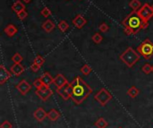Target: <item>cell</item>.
I'll list each match as a JSON object with an SVG mask.
<instances>
[{"label": "cell", "instance_id": "obj_25", "mask_svg": "<svg viewBox=\"0 0 153 128\" xmlns=\"http://www.w3.org/2000/svg\"><path fill=\"white\" fill-rule=\"evenodd\" d=\"M81 73L83 74V75H85V76H87V75H89L91 72H92V69L91 68V66L89 65H83V66H82V68H81Z\"/></svg>", "mask_w": 153, "mask_h": 128}, {"label": "cell", "instance_id": "obj_7", "mask_svg": "<svg viewBox=\"0 0 153 128\" xmlns=\"http://www.w3.org/2000/svg\"><path fill=\"white\" fill-rule=\"evenodd\" d=\"M12 73L9 72L3 65H0V84H4L12 76Z\"/></svg>", "mask_w": 153, "mask_h": 128}, {"label": "cell", "instance_id": "obj_37", "mask_svg": "<svg viewBox=\"0 0 153 128\" xmlns=\"http://www.w3.org/2000/svg\"><path fill=\"white\" fill-rule=\"evenodd\" d=\"M152 7H153V5H152Z\"/></svg>", "mask_w": 153, "mask_h": 128}, {"label": "cell", "instance_id": "obj_8", "mask_svg": "<svg viewBox=\"0 0 153 128\" xmlns=\"http://www.w3.org/2000/svg\"><path fill=\"white\" fill-rule=\"evenodd\" d=\"M16 89L18 90V91L20 93H22V95H26L32 89V86L30 85L29 83H27L25 80H22L17 85H16Z\"/></svg>", "mask_w": 153, "mask_h": 128}, {"label": "cell", "instance_id": "obj_34", "mask_svg": "<svg viewBox=\"0 0 153 128\" xmlns=\"http://www.w3.org/2000/svg\"><path fill=\"white\" fill-rule=\"evenodd\" d=\"M0 128H12V124L9 121H4L0 125Z\"/></svg>", "mask_w": 153, "mask_h": 128}, {"label": "cell", "instance_id": "obj_16", "mask_svg": "<svg viewBox=\"0 0 153 128\" xmlns=\"http://www.w3.org/2000/svg\"><path fill=\"white\" fill-rule=\"evenodd\" d=\"M41 81L44 83L45 85L47 86H50L51 83H54V78L52 77V76L50 75V73H44L42 75H41V77H40Z\"/></svg>", "mask_w": 153, "mask_h": 128}, {"label": "cell", "instance_id": "obj_17", "mask_svg": "<svg viewBox=\"0 0 153 128\" xmlns=\"http://www.w3.org/2000/svg\"><path fill=\"white\" fill-rule=\"evenodd\" d=\"M4 32H5V33L7 36L13 37V36H14L18 32V29L16 28V26H14V24H8L7 26L5 28Z\"/></svg>", "mask_w": 153, "mask_h": 128}, {"label": "cell", "instance_id": "obj_18", "mask_svg": "<svg viewBox=\"0 0 153 128\" xmlns=\"http://www.w3.org/2000/svg\"><path fill=\"white\" fill-rule=\"evenodd\" d=\"M12 9L14 12H15L16 14L25 10V6L23 3H22V1H20V0H17V1H15L13 6H12Z\"/></svg>", "mask_w": 153, "mask_h": 128}, {"label": "cell", "instance_id": "obj_10", "mask_svg": "<svg viewBox=\"0 0 153 128\" xmlns=\"http://www.w3.org/2000/svg\"><path fill=\"white\" fill-rule=\"evenodd\" d=\"M35 93L40 99H42L43 101H46L50 98L51 95H52V91L50 90L49 87H47V88L42 89V90H36Z\"/></svg>", "mask_w": 153, "mask_h": 128}, {"label": "cell", "instance_id": "obj_20", "mask_svg": "<svg viewBox=\"0 0 153 128\" xmlns=\"http://www.w3.org/2000/svg\"><path fill=\"white\" fill-rule=\"evenodd\" d=\"M129 6L133 9V11H138L142 7V3L140 0H131L129 2Z\"/></svg>", "mask_w": 153, "mask_h": 128}, {"label": "cell", "instance_id": "obj_33", "mask_svg": "<svg viewBox=\"0 0 153 128\" xmlns=\"http://www.w3.org/2000/svg\"><path fill=\"white\" fill-rule=\"evenodd\" d=\"M40 65H37L36 63H32V65H31V70L32 71V72H34V73H36V72H38L40 69Z\"/></svg>", "mask_w": 153, "mask_h": 128}, {"label": "cell", "instance_id": "obj_35", "mask_svg": "<svg viewBox=\"0 0 153 128\" xmlns=\"http://www.w3.org/2000/svg\"><path fill=\"white\" fill-rule=\"evenodd\" d=\"M22 1H23L24 3H26V4H29L30 2H32V0H22Z\"/></svg>", "mask_w": 153, "mask_h": 128}, {"label": "cell", "instance_id": "obj_15", "mask_svg": "<svg viewBox=\"0 0 153 128\" xmlns=\"http://www.w3.org/2000/svg\"><path fill=\"white\" fill-rule=\"evenodd\" d=\"M56 27L55 23L51 21V20H46L43 24H42V29L46 32H51Z\"/></svg>", "mask_w": 153, "mask_h": 128}, {"label": "cell", "instance_id": "obj_30", "mask_svg": "<svg viewBox=\"0 0 153 128\" xmlns=\"http://www.w3.org/2000/svg\"><path fill=\"white\" fill-rule=\"evenodd\" d=\"M40 14H41V15L43 16V17H48L50 14H51V11H50V9L48 8V7H44L42 10H41V12H40Z\"/></svg>", "mask_w": 153, "mask_h": 128}, {"label": "cell", "instance_id": "obj_14", "mask_svg": "<svg viewBox=\"0 0 153 128\" xmlns=\"http://www.w3.org/2000/svg\"><path fill=\"white\" fill-rule=\"evenodd\" d=\"M33 116L38 122H42L46 117H47V113L42 108H39L34 111Z\"/></svg>", "mask_w": 153, "mask_h": 128}, {"label": "cell", "instance_id": "obj_13", "mask_svg": "<svg viewBox=\"0 0 153 128\" xmlns=\"http://www.w3.org/2000/svg\"><path fill=\"white\" fill-rule=\"evenodd\" d=\"M67 83H69L67 82L66 78L65 77V76H64L63 74H61V73L57 74V75L56 76V77L54 78V84L57 86V89H59V88L65 86V85L67 84Z\"/></svg>", "mask_w": 153, "mask_h": 128}, {"label": "cell", "instance_id": "obj_4", "mask_svg": "<svg viewBox=\"0 0 153 128\" xmlns=\"http://www.w3.org/2000/svg\"><path fill=\"white\" fill-rule=\"evenodd\" d=\"M137 52L144 59L146 60L150 59L151 57L153 56V42H151L149 39H146L138 46Z\"/></svg>", "mask_w": 153, "mask_h": 128}, {"label": "cell", "instance_id": "obj_19", "mask_svg": "<svg viewBox=\"0 0 153 128\" xmlns=\"http://www.w3.org/2000/svg\"><path fill=\"white\" fill-rule=\"evenodd\" d=\"M60 116V114L59 112H57L55 109H50L48 112H47V117L50 121H57Z\"/></svg>", "mask_w": 153, "mask_h": 128}, {"label": "cell", "instance_id": "obj_5", "mask_svg": "<svg viewBox=\"0 0 153 128\" xmlns=\"http://www.w3.org/2000/svg\"><path fill=\"white\" fill-rule=\"evenodd\" d=\"M95 100H97L98 103L100 104V106H106L108 102L112 99V95L111 93L107 91L105 88H102L100 91H98L95 96H94Z\"/></svg>", "mask_w": 153, "mask_h": 128}, {"label": "cell", "instance_id": "obj_2", "mask_svg": "<svg viewBox=\"0 0 153 128\" xmlns=\"http://www.w3.org/2000/svg\"><path fill=\"white\" fill-rule=\"evenodd\" d=\"M122 25L124 27V32L126 35H135L140 31L147 29L149 24L146 23L141 16L138 14L137 11H132L123 21Z\"/></svg>", "mask_w": 153, "mask_h": 128}, {"label": "cell", "instance_id": "obj_28", "mask_svg": "<svg viewBox=\"0 0 153 128\" xmlns=\"http://www.w3.org/2000/svg\"><path fill=\"white\" fill-rule=\"evenodd\" d=\"M142 72L145 73V74H149L150 73H152V65H150L149 64H145L142 68Z\"/></svg>", "mask_w": 153, "mask_h": 128}, {"label": "cell", "instance_id": "obj_6", "mask_svg": "<svg viewBox=\"0 0 153 128\" xmlns=\"http://www.w3.org/2000/svg\"><path fill=\"white\" fill-rule=\"evenodd\" d=\"M138 14L141 16V18L149 24V20L153 17V7L152 6H149L148 3H145L142 7L137 11Z\"/></svg>", "mask_w": 153, "mask_h": 128}, {"label": "cell", "instance_id": "obj_21", "mask_svg": "<svg viewBox=\"0 0 153 128\" xmlns=\"http://www.w3.org/2000/svg\"><path fill=\"white\" fill-rule=\"evenodd\" d=\"M95 126L97 127V128H106L108 125V122L105 120V118H103V117H100V118H98L96 122H95Z\"/></svg>", "mask_w": 153, "mask_h": 128}, {"label": "cell", "instance_id": "obj_26", "mask_svg": "<svg viewBox=\"0 0 153 128\" xmlns=\"http://www.w3.org/2000/svg\"><path fill=\"white\" fill-rule=\"evenodd\" d=\"M91 40H92V41H93L95 44H99L102 40H103V37H102L99 33L96 32V33L91 37Z\"/></svg>", "mask_w": 153, "mask_h": 128}, {"label": "cell", "instance_id": "obj_38", "mask_svg": "<svg viewBox=\"0 0 153 128\" xmlns=\"http://www.w3.org/2000/svg\"><path fill=\"white\" fill-rule=\"evenodd\" d=\"M119 128H121V127H119Z\"/></svg>", "mask_w": 153, "mask_h": 128}, {"label": "cell", "instance_id": "obj_32", "mask_svg": "<svg viewBox=\"0 0 153 128\" xmlns=\"http://www.w3.org/2000/svg\"><path fill=\"white\" fill-rule=\"evenodd\" d=\"M17 16H18V18H19L20 20L22 21V20H24L25 18H26V17L28 16V13L26 12V10H23V11L18 13V14H17Z\"/></svg>", "mask_w": 153, "mask_h": 128}, {"label": "cell", "instance_id": "obj_12", "mask_svg": "<svg viewBox=\"0 0 153 128\" xmlns=\"http://www.w3.org/2000/svg\"><path fill=\"white\" fill-rule=\"evenodd\" d=\"M24 70H25V68L21 63H14L10 68V72L14 76H20L24 72Z\"/></svg>", "mask_w": 153, "mask_h": 128}, {"label": "cell", "instance_id": "obj_31", "mask_svg": "<svg viewBox=\"0 0 153 128\" xmlns=\"http://www.w3.org/2000/svg\"><path fill=\"white\" fill-rule=\"evenodd\" d=\"M98 29H99V31H100L101 32H107L108 31L109 27H108V25L107 23L103 22V23H101V24L99 25Z\"/></svg>", "mask_w": 153, "mask_h": 128}, {"label": "cell", "instance_id": "obj_11", "mask_svg": "<svg viewBox=\"0 0 153 128\" xmlns=\"http://www.w3.org/2000/svg\"><path fill=\"white\" fill-rule=\"evenodd\" d=\"M86 22H87L86 19H84V17L82 14H77L73 20V24L77 29H82L86 24Z\"/></svg>", "mask_w": 153, "mask_h": 128}, {"label": "cell", "instance_id": "obj_27", "mask_svg": "<svg viewBox=\"0 0 153 128\" xmlns=\"http://www.w3.org/2000/svg\"><path fill=\"white\" fill-rule=\"evenodd\" d=\"M33 62L34 63H36L37 65H44V63H45V58H43V57H41L40 55H37L36 56V58H34V60H33Z\"/></svg>", "mask_w": 153, "mask_h": 128}, {"label": "cell", "instance_id": "obj_24", "mask_svg": "<svg viewBox=\"0 0 153 128\" xmlns=\"http://www.w3.org/2000/svg\"><path fill=\"white\" fill-rule=\"evenodd\" d=\"M58 29H59L62 32H65L69 29V24H68L65 21L62 20V21H60L59 23H58Z\"/></svg>", "mask_w": 153, "mask_h": 128}, {"label": "cell", "instance_id": "obj_1", "mask_svg": "<svg viewBox=\"0 0 153 128\" xmlns=\"http://www.w3.org/2000/svg\"><path fill=\"white\" fill-rule=\"evenodd\" d=\"M71 98L75 104H82L92 93V89L86 83L80 76L75 77L70 83Z\"/></svg>", "mask_w": 153, "mask_h": 128}, {"label": "cell", "instance_id": "obj_23", "mask_svg": "<svg viewBox=\"0 0 153 128\" xmlns=\"http://www.w3.org/2000/svg\"><path fill=\"white\" fill-rule=\"evenodd\" d=\"M33 86H34L37 90H42V89H46V88L48 87V86H47V85L44 84V83L41 81L40 78H38V79H36V80L33 82Z\"/></svg>", "mask_w": 153, "mask_h": 128}, {"label": "cell", "instance_id": "obj_36", "mask_svg": "<svg viewBox=\"0 0 153 128\" xmlns=\"http://www.w3.org/2000/svg\"><path fill=\"white\" fill-rule=\"evenodd\" d=\"M152 73H153V65H152Z\"/></svg>", "mask_w": 153, "mask_h": 128}, {"label": "cell", "instance_id": "obj_29", "mask_svg": "<svg viewBox=\"0 0 153 128\" xmlns=\"http://www.w3.org/2000/svg\"><path fill=\"white\" fill-rule=\"evenodd\" d=\"M12 60L14 63H22V61L23 60V58L19 54V53H15L13 58H12Z\"/></svg>", "mask_w": 153, "mask_h": 128}, {"label": "cell", "instance_id": "obj_3", "mask_svg": "<svg viewBox=\"0 0 153 128\" xmlns=\"http://www.w3.org/2000/svg\"><path fill=\"white\" fill-rule=\"evenodd\" d=\"M120 60L126 65L128 67H133L141 58V55L137 52V50H134L133 47H128L126 50L120 55Z\"/></svg>", "mask_w": 153, "mask_h": 128}, {"label": "cell", "instance_id": "obj_22", "mask_svg": "<svg viewBox=\"0 0 153 128\" xmlns=\"http://www.w3.org/2000/svg\"><path fill=\"white\" fill-rule=\"evenodd\" d=\"M139 93H140L139 89H137V88L134 87V86H132L128 91H127V94H128V96H130V97L133 98V99L136 98V97L139 95Z\"/></svg>", "mask_w": 153, "mask_h": 128}, {"label": "cell", "instance_id": "obj_9", "mask_svg": "<svg viewBox=\"0 0 153 128\" xmlns=\"http://www.w3.org/2000/svg\"><path fill=\"white\" fill-rule=\"evenodd\" d=\"M57 91L63 98L64 100H68L71 98V88H70V84L69 83H67L65 86L57 89Z\"/></svg>", "mask_w": 153, "mask_h": 128}]
</instances>
